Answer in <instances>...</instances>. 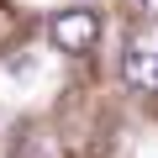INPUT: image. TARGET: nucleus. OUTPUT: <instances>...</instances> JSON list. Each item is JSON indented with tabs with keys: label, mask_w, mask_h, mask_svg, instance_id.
Here are the masks:
<instances>
[{
	"label": "nucleus",
	"mask_w": 158,
	"mask_h": 158,
	"mask_svg": "<svg viewBox=\"0 0 158 158\" xmlns=\"http://www.w3.org/2000/svg\"><path fill=\"white\" fill-rule=\"evenodd\" d=\"M48 37H53L58 53H90L95 37H100V16L85 11V6H79V11H58L53 27H48Z\"/></svg>",
	"instance_id": "obj_1"
},
{
	"label": "nucleus",
	"mask_w": 158,
	"mask_h": 158,
	"mask_svg": "<svg viewBox=\"0 0 158 158\" xmlns=\"http://www.w3.org/2000/svg\"><path fill=\"white\" fill-rule=\"evenodd\" d=\"M121 74H127V85H132V90L158 95V27L127 42V53H121Z\"/></svg>",
	"instance_id": "obj_2"
},
{
	"label": "nucleus",
	"mask_w": 158,
	"mask_h": 158,
	"mask_svg": "<svg viewBox=\"0 0 158 158\" xmlns=\"http://www.w3.org/2000/svg\"><path fill=\"white\" fill-rule=\"evenodd\" d=\"M32 69H37V63H32V58H11V74H16V79H27V74H32Z\"/></svg>",
	"instance_id": "obj_3"
}]
</instances>
